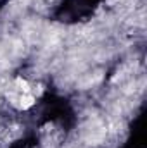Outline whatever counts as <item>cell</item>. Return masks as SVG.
I'll list each match as a JSON object with an SVG mask.
<instances>
[]
</instances>
